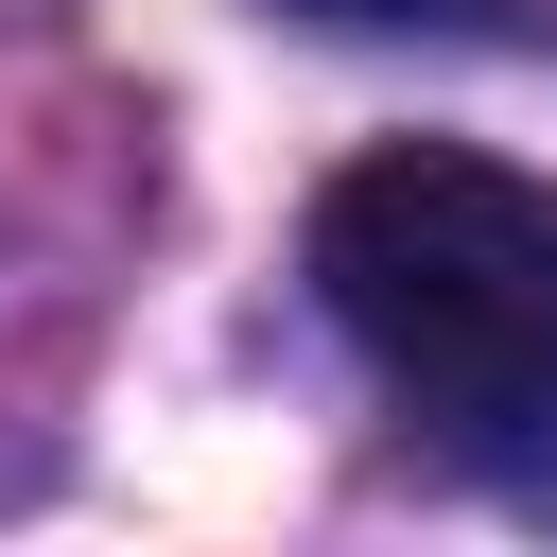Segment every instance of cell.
<instances>
[{"mask_svg": "<svg viewBox=\"0 0 557 557\" xmlns=\"http://www.w3.org/2000/svg\"><path fill=\"white\" fill-rule=\"evenodd\" d=\"M313 296L331 331L453 435L557 418V191L453 139H383L313 191Z\"/></svg>", "mask_w": 557, "mask_h": 557, "instance_id": "obj_1", "label": "cell"}, {"mask_svg": "<svg viewBox=\"0 0 557 557\" xmlns=\"http://www.w3.org/2000/svg\"><path fill=\"white\" fill-rule=\"evenodd\" d=\"M296 17H348V35H557V0H296Z\"/></svg>", "mask_w": 557, "mask_h": 557, "instance_id": "obj_2", "label": "cell"}]
</instances>
